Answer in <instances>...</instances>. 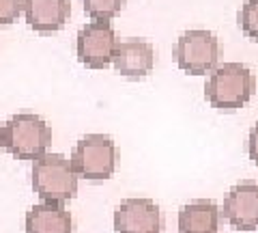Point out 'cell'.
I'll use <instances>...</instances> for the list:
<instances>
[{"instance_id": "52a82bcc", "label": "cell", "mask_w": 258, "mask_h": 233, "mask_svg": "<svg viewBox=\"0 0 258 233\" xmlns=\"http://www.w3.org/2000/svg\"><path fill=\"white\" fill-rule=\"evenodd\" d=\"M164 216L155 201L144 197L125 199L114 210L116 233H161Z\"/></svg>"}, {"instance_id": "ba28073f", "label": "cell", "mask_w": 258, "mask_h": 233, "mask_svg": "<svg viewBox=\"0 0 258 233\" xmlns=\"http://www.w3.org/2000/svg\"><path fill=\"white\" fill-rule=\"evenodd\" d=\"M224 220L237 231L258 229V183L239 181L235 183L222 203Z\"/></svg>"}, {"instance_id": "6da1fadb", "label": "cell", "mask_w": 258, "mask_h": 233, "mask_svg": "<svg viewBox=\"0 0 258 233\" xmlns=\"http://www.w3.org/2000/svg\"><path fill=\"white\" fill-rule=\"evenodd\" d=\"M256 80L252 69L243 63L217 65L207 78L205 100L220 112H235L252 100Z\"/></svg>"}, {"instance_id": "9c48e42d", "label": "cell", "mask_w": 258, "mask_h": 233, "mask_svg": "<svg viewBox=\"0 0 258 233\" xmlns=\"http://www.w3.org/2000/svg\"><path fill=\"white\" fill-rule=\"evenodd\" d=\"M114 69L125 78H144L155 67V50L147 39H125L118 43V50L114 56Z\"/></svg>"}, {"instance_id": "277c9868", "label": "cell", "mask_w": 258, "mask_h": 233, "mask_svg": "<svg viewBox=\"0 0 258 233\" xmlns=\"http://www.w3.org/2000/svg\"><path fill=\"white\" fill-rule=\"evenodd\" d=\"M116 145L108 134H86L82 136L71 154L78 177L88 181L110 179L116 171Z\"/></svg>"}, {"instance_id": "8992f818", "label": "cell", "mask_w": 258, "mask_h": 233, "mask_svg": "<svg viewBox=\"0 0 258 233\" xmlns=\"http://www.w3.org/2000/svg\"><path fill=\"white\" fill-rule=\"evenodd\" d=\"M118 43L110 22H88L76 37L78 61L88 69H106L114 63Z\"/></svg>"}, {"instance_id": "7c38bea8", "label": "cell", "mask_w": 258, "mask_h": 233, "mask_svg": "<svg viewBox=\"0 0 258 233\" xmlns=\"http://www.w3.org/2000/svg\"><path fill=\"white\" fill-rule=\"evenodd\" d=\"M26 233H74V218L58 203H39L26 212Z\"/></svg>"}, {"instance_id": "8fae6325", "label": "cell", "mask_w": 258, "mask_h": 233, "mask_svg": "<svg viewBox=\"0 0 258 233\" xmlns=\"http://www.w3.org/2000/svg\"><path fill=\"white\" fill-rule=\"evenodd\" d=\"M222 207L211 199H196L179 210V233H217Z\"/></svg>"}, {"instance_id": "5bb4252c", "label": "cell", "mask_w": 258, "mask_h": 233, "mask_svg": "<svg viewBox=\"0 0 258 233\" xmlns=\"http://www.w3.org/2000/svg\"><path fill=\"white\" fill-rule=\"evenodd\" d=\"M239 28L252 41H258V0H245L239 9Z\"/></svg>"}, {"instance_id": "30bf717a", "label": "cell", "mask_w": 258, "mask_h": 233, "mask_svg": "<svg viewBox=\"0 0 258 233\" xmlns=\"http://www.w3.org/2000/svg\"><path fill=\"white\" fill-rule=\"evenodd\" d=\"M69 13V0H24V18L28 26L43 35L60 30Z\"/></svg>"}, {"instance_id": "5b68a950", "label": "cell", "mask_w": 258, "mask_h": 233, "mask_svg": "<svg viewBox=\"0 0 258 233\" xmlns=\"http://www.w3.org/2000/svg\"><path fill=\"white\" fill-rule=\"evenodd\" d=\"M174 61L179 69L189 76L211 74L220 61V41L211 30H185L174 43Z\"/></svg>"}, {"instance_id": "4fadbf2b", "label": "cell", "mask_w": 258, "mask_h": 233, "mask_svg": "<svg viewBox=\"0 0 258 233\" xmlns=\"http://www.w3.org/2000/svg\"><path fill=\"white\" fill-rule=\"evenodd\" d=\"M127 0H82L84 13L93 22H110L125 9Z\"/></svg>"}, {"instance_id": "7a4b0ae2", "label": "cell", "mask_w": 258, "mask_h": 233, "mask_svg": "<svg viewBox=\"0 0 258 233\" xmlns=\"http://www.w3.org/2000/svg\"><path fill=\"white\" fill-rule=\"evenodd\" d=\"M78 173L62 154H43L32 162L30 183L41 203H67L78 195Z\"/></svg>"}, {"instance_id": "3957f363", "label": "cell", "mask_w": 258, "mask_h": 233, "mask_svg": "<svg viewBox=\"0 0 258 233\" xmlns=\"http://www.w3.org/2000/svg\"><path fill=\"white\" fill-rule=\"evenodd\" d=\"M52 143L50 125L39 115L20 112L5 123V149L18 160H39Z\"/></svg>"}, {"instance_id": "9a60e30c", "label": "cell", "mask_w": 258, "mask_h": 233, "mask_svg": "<svg viewBox=\"0 0 258 233\" xmlns=\"http://www.w3.org/2000/svg\"><path fill=\"white\" fill-rule=\"evenodd\" d=\"M22 11H24V0H0V26L15 22Z\"/></svg>"}, {"instance_id": "e0dca14e", "label": "cell", "mask_w": 258, "mask_h": 233, "mask_svg": "<svg viewBox=\"0 0 258 233\" xmlns=\"http://www.w3.org/2000/svg\"><path fill=\"white\" fill-rule=\"evenodd\" d=\"M5 149V123H0V151Z\"/></svg>"}, {"instance_id": "2e32d148", "label": "cell", "mask_w": 258, "mask_h": 233, "mask_svg": "<svg viewBox=\"0 0 258 233\" xmlns=\"http://www.w3.org/2000/svg\"><path fill=\"white\" fill-rule=\"evenodd\" d=\"M247 154H249V160L258 166V121L252 125L247 136Z\"/></svg>"}]
</instances>
